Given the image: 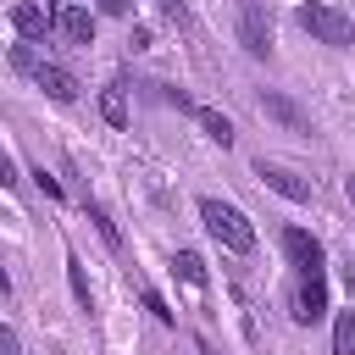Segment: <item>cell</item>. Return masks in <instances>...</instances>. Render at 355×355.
<instances>
[{"label": "cell", "mask_w": 355, "mask_h": 355, "mask_svg": "<svg viewBox=\"0 0 355 355\" xmlns=\"http://www.w3.org/2000/svg\"><path fill=\"white\" fill-rule=\"evenodd\" d=\"M200 222H205V233H211L222 250H233V255H250V250H255V222H250L239 205L205 194V200H200Z\"/></svg>", "instance_id": "1"}, {"label": "cell", "mask_w": 355, "mask_h": 355, "mask_svg": "<svg viewBox=\"0 0 355 355\" xmlns=\"http://www.w3.org/2000/svg\"><path fill=\"white\" fill-rule=\"evenodd\" d=\"M294 17H300V28H305L311 39L333 44V50H344V44L355 39V22H349V17H344V11L333 6V0H305V6L294 11Z\"/></svg>", "instance_id": "2"}, {"label": "cell", "mask_w": 355, "mask_h": 355, "mask_svg": "<svg viewBox=\"0 0 355 355\" xmlns=\"http://www.w3.org/2000/svg\"><path fill=\"white\" fill-rule=\"evenodd\" d=\"M255 105H261V116H272L277 128H288V133H300V139H311V133H316L311 111H305L300 100H288L283 89H261V94H255Z\"/></svg>", "instance_id": "3"}, {"label": "cell", "mask_w": 355, "mask_h": 355, "mask_svg": "<svg viewBox=\"0 0 355 355\" xmlns=\"http://www.w3.org/2000/svg\"><path fill=\"white\" fill-rule=\"evenodd\" d=\"M239 44H244L255 61L272 55V22H266V6H261V0H239Z\"/></svg>", "instance_id": "4"}, {"label": "cell", "mask_w": 355, "mask_h": 355, "mask_svg": "<svg viewBox=\"0 0 355 355\" xmlns=\"http://www.w3.org/2000/svg\"><path fill=\"white\" fill-rule=\"evenodd\" d=\"M300 327H316L322 316H327V277L322 272H305L300 283H294V311H288Z\"/></svg>", "instance_id": "5"}, {"label": "cell", "mask_w": 355, "mask_h": 355, "mask_svg": "<svg viewBox=\"0 0 355 355\" xmlns=\"http://www.w3.org/2000/svg\"><path fill=\"white\" fill-rule=\"evenodd\" d=\"M283 255H288V266H294L300 277L327 266V250H322V239H316V233H305V227H283Z\"/></svg>", "instance_id": "6"}, {"label": "cell", "mask_w": 355, "mask_h": 355, "mask_svg": "<svg viewBox=\"0 0 355 355\" xmlns=\"http://www.w3.org/2000/svg\"><path fill=\"white\" fill-rule=\"evenodd\" d=\"M255 178H261L272 194L294 200V205H305V200H311V178H300L294 166H277V161H266V155H261V161H255Z\"/></svg>", "instance_id": "7"}, {"label": "cell", "mask_w": 355, "mask_h": 355, "mask_svg": "<svg viewBox=\"0 0 355 355\" xmlns=\"http://www.w3.org/2000/svg\"><path fill=\"white\" fill-rule=\"evenodd\" d=\"M50 17H55V33H61L67 44H94V11H83L78 0L50 6Z\"/></svg>", "instance_id": "8"}, {"label": "cell", "mask_w": 355, "mask_h": 355, "mask_svg": "<svg viewBox=\"0 0 355 355\" xmlns=\"http://www.w3.org/2000/svg\"><path fill=\"white\" fill-rule=\"evenodd\" d=\"M33 83H39L55 105H72V100H78V78H72L67 67H55V61H39V67H33Z\"/></svg>", "instance_id": "9"}, {"label": "cell", "mask_w": 355, "mask_h": 355, "mask_svg": "<svg viewBox=\"0 0 355 355\" xmlns=\"http://www.w3.org/2000/svg\"><path fill=\"white\" fill-rule=\"evenodd\" d=\"M11 28H17L22 39H44V33L55 28V17H50L44 6H33V0H22V6H11Z\"/></svg>", "instance_id": "10"}, {"label": "cell", "mask_w": 355, "mask_h": 355, "mask_svg": "<svg viewBox=\"0 0 355 355\" xmlns=\"http://www.w3.org/2000/svg\"><path fill=\"white\" fill-rule=\"evenodd\" d=\"M194 122H200V128H205V139H216L222 150L233 144V122H227V116H222L216 105H194Z\"/></svg>", "instance_id": "11"}, {"label": "cell", "mask_w": 355, "mask_h": 355, "mask_svg": "<svg viewBox=\"0 0 355 355\" xmlns=\"http://www.w3.org/2000/svg\"><path fill=\"white\" fill-rule=\"evenodd\" d=\"M67 283H72V300H78V311H94V294H89V272H83L78 250H67Z\"/></svg>", "instance_id": "12"}, {"label": "cell", "mask_w": 355, "mask_h": 355, "mask_svg": "<svg viewBox=\"0 0 355 355\" xmlns=\"http://www.w3.org/2000/svg\"><path fill=\"white\" fill-rule=\"evenodd\" d=\"M100 116H105L111 128H128V94H122V83L100 89Z\"/></svg>", "instance_id": "13"}, {"label": "cell", "mask_w": 355, "mask_h": 355, "mask_svg": "<svg viewBox=\"0 0 355 355\" xmlns=\"http://www.w3.org/2000/svg\"><path fill=\"white\" fill-rule=\"evenodd\" d=\"M172 272H178L183 283H194V288H205V261H200L194 250H178V255H172Z\"/></svg>", "instance_id": "14"}, {"label": "cell", "mask_w": 355, "mask_h": 355, "mask_svg": "<svg viewBox=\"0 0 355 355\" xmlns=\"http://www.w3.org/2000/svg\"><path fill=\"white\" fill-rule=\"evenodd\" d=\"M333 355H355V311H338V322H333Z\"/></svg>", "instance_id": "15"}, {"label": "cell", "mask_w": 355, "mask_h": 355, "mask_svg": "<svg viewBox=\"0 0 355 355\" xmlns=\"http://www.w3.org/2000/svg\"><path fill=\"white\" fill-rule=\"evenodd\" d=\"M89 222H94V227H100V239H105V244H111V250H122V233H116V222H111V216H105V211H100V205H89Z\"/></svg>", "instance_id": "16"}, {"label": "cell", "mask_w": 355, "mask_h": 355, "mask_svg": "<svg viewBox=\"0 0 355 355\" xmlns=\"http://www.w3.org/2000/svg\"><path fill=\"white\" fill-rule=\"evenodd\" d=\"M144 311H150V316H155V322H161V327H172V322H178V316H172V311H166V300H161V294H155V288H144Z\"/></svg>", "instance_id": "17"}, {"label": "cell", "mask_w": 355, "mask_h": 355, "mask_svg": "<svg viewBox=\"0 0 355 355\" xmlns=\"http://www.w3.org/2000/svg\"><path fill=\"white\" fill-rule=\"evenodd\" d=\"M11 67H17V72H28V78H33V67H39V55H33V50H28V44H11Z\"/></svg>", "instance_id": "18"}, {"label": "cell", "mask_w": 355, "mask_h": 355, "mask_svg": "<svg viewBox=\"0 0 355 355\" xmlns=\"http://www.w3.org/2000/svg\"><path fill=\"white\" fill-rule=\"evenodd\" d=\"M0 355H22V338H17V327H6V322H0Z\"/></svg>", "instance_id": "19"}, {"label": "cell", "mask_w": 355, "mask_h": 355, "mask_svg": "<svg viewBox=\"0 0 355 355\" xmlns=\"http://www.w3.org/2000/svg\"><path fill=\"white\" fill-rule=\"evenodd\" d=\"M17 183H22V178H17V161L0 150V189H17Z\"/></svg>", "instance_id": "20"}, {"label": "cell", "mask_w": 355, "mask_h": 355, "mask_svg": "<svg viewBox=\"0 0 355 355\" xmlns=\"http://www.w3.org/2000/svg\"><path fill=\"white\" fill-rule=\"evenodd\" d=\"M33 183H39V189H44V194H50V200H61V183H55V178H50V172H44V166H39V172H33Z\"/></svg>", "instance_id": "21"}, {"label": "cell", "mask_w": 355, "mask_h": 355, "mask_svg": "<svg viewBox=\"0 0 355 355\" xmlns=\"http://www.w3.org/2000/svg\"><path fill=\"white\" fill-rule=\"evenodd\" d=\"M94 6H100L105 17H128V0H94Z\"/></svg>", "instance_id": "22"}, {"label": "cell", "mask_w": 355, "mask_h": 355, "mask_svg": "<svg viewBox=\"0 0 355 355\" xmlns=\"http://www.w3.org/2000/svg\"><path fill=\"white\" fill-rule=\"evenodd\" d=\"M161 6V17H183V0H155Z\"/></svg>", "instance_id": "23"}, {"label": "cell", "mask_w": 355, "mask_h": 355, "mask_svg": "<svg viewBox=\"0 0 355 355\" xmlns=\"http://www.w3.org/2000/svg\"><path fill=\"white\" fill-rule=\"evenodd\" d=\"M344 288L355 294V261H344Z\"/></svg>", "instance_id": "24"}, {"label": "cell", "mask_w": 355, "mask_h": 355, "mask_svg": "<svg viewBox=\"0 0 355 355\" xmlns=\"http://www.w3.org/2000/svg\"><path fill=\"white\" fill-rule=\"evenodd\" d=\"M344 200H349V205H355V178H344Z\"/></svg>", "instance_id": "25"}, {"label": "cell", "mask_w": 355, "mask_h": 355, "mask_svg": "<svg viewBox=\"0 0 355 355\" xmlns=\"http://www.w3.org/2000/svg\"><path fill=\"white\" fill-rule=\"evenodd\" d=\"M0 294H11V277H6V266H0Z\"/></svg>", "instance_id": "26"}]
</instances>
